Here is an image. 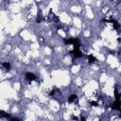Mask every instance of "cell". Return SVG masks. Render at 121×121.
<instances>
[{
    "label": "cell",
    "mask_w": 121,
    "mask_h": 121,
    "mask_svg": "<svg viewBox=\"0 0 121 121\" xmlns=\"http://www.w3.org/2000/svg\"><path fill=\"white\" fill-rule=\"evenodd\" d=\"M71 54L75 57V58H79L82 56L81 51L79 50V46H74V50L71 52Z\"/></svg>",
    "instance_id": "cell-1"
},
{
    "label": "cell",
    "mask_w": 121,
    "mask_h": 121,
    "mask_svg": "<svg viewBox=\"0 0 121 121\" xmlns=\"http://www.w3.org/2000/svg\"><path fill=\"white\" fill-rule=\"evenodd\" d=\"M64 43H72V44H74V46H79V42H78V39H76V38H74V39H64Z\"/></svg>",
    "instance_id": "cell-2"
},
{
    "label": "cell",
    "mask_w": 121,
    "mask_h": 121,
    "mask_svg": "<svg viewBox=\"0 0 121 121\" xmlns=\"http://www.w3.org/2000/svg\"><path fill=\"white\" fill-rule=\"evenodd\" d=\"M112 108L114 110H117L121 112V101H120V99H115V101L112 105Z\"/></svg>",
    "instance_id": "cell-3"
},
{
    "label": "cell",
    "mask_w": 121,
    "mask_h": 121,
    "mask_svg": "<svg viewBox=\"0 0 121 121\" xmlns=\"http://www.w3.org/2000/svg\"><path fill=\"white\" fill-rule=\"evenodd\" d=\"M26 78L27 80L31 81V80H35V79L37 78V77H36L33 73H26Z\"/></svg>",
    "instance_id": "cell-4"
},
{
    "label": "cell",
    "mask_w": 121,
    "mask_h": 121,
    "mask_svg": "<svg viewBox=\"0 0 121 121\" xmlns=\"http://www.w3.org/2000/svg\"><path fill=\"white\" fill-rule=\"evenodd\" d=\"M76 101H78V96L76 95H72L68 97V102L69 103H73V102H76Z\"/></svg>",
    "instance_id": "cell-5"
},
{
    "label": "cell",
    "mask_w": 121,
    "mask_h": 121,
    "mask_svg": "<svg viewBox=\"0 0 121 121\" xmlns=\"http://www.w3.org/2000/svg\"><path fill=\"white\" fill-rule=\"evenodd\" d=\"M2 66H3L6 70H8V71L10 69V64H9V62H3V63H2Z\"/></svg>",
    "instance_id": "cell-6"
},
{
    "label": "cell",
    "mask_w": 121,
    "mask_h": 121,
    "mask_svg": "<svg viewBox=\"0 0 121 121\" xmlns=\"http://www.w3.org/2000/svg\"><path fill=\"white\" fill-rule=\"evenodd\" d=\"M88 60H89V62H95V58L93 56V55H89L88 56Z\"/></svg>",
    "instance_id": "cell-7"
},
{
    "label": "cell",
    "mask_w": 121,
    "mask_h": 121,
    "mask_svg": "<svg viewBox=\"0 0 121 121\" xmlns=\"http://www.w3.org/2000/svg\"><path fill=\"white\" fill-rule=\"evenodd\" d=\"M109 22L112 23V25L114 26V27H118V26H119V24H118V23H117V21H116V20H114V19H112V20H110Z\"/></svg>",
    "instance_id": "cell-8"
},
{
    "label": "cell",
    "mask_w": 121,
    "mask_h": 121,
    "mask_svg": "<svg viewBox=\"0 0 121 121\" xmlns=\"http://www.w3.org/2000/svg\"><path fill=\"white\" fill-rule=\"evenodd\" d=\"M91 105H94V106H98V103H97V102H95V101H92V102H91Z\"/></svg>",
    "instance_id": "cell-9"
}]
</instances>
